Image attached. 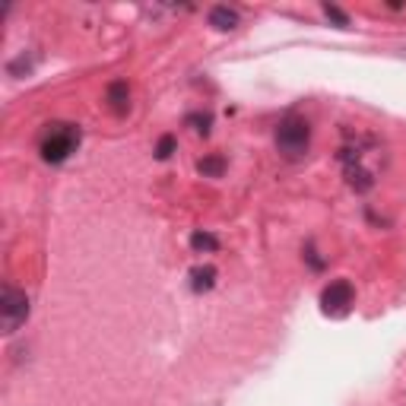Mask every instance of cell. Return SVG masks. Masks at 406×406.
I'll return each instance as SVG.
<instances>
[{
    "label": "cell",
    "mask_w": 406,
    "mask_h": 406,
    "mask_svg": "<svg viewBox=\"0 0 406 406\" xmlns=\"http://www.w3.org/2000/svg\"><path fill=\"white\" fill-rule=\"evenodd\" d=\"M29 317V295L23 289H13V286H3L0 292V330L13 337Z\"/></svg>",
    "instance_id": "1"
},
{
    "label": "cell",
    "mask_w": 406,
    "mask_h": 406,
    "mask_svg": "<svg viewBox=\"0 0 406 406\" xmlns=\"http://www.w3.org/2000/svg\"><path fill=\"white\" fill-rule=\"evenodd\" d=\"M276 146H280L282 156H302L308 150V124L302 117H286L280 127H276Z\"/></svg>",
    "instance_id": "2"
},
{
    "label": "cell",
    "mask_w": 406,
    "mask_h": 406,
    "mask_svg": "<svg viewBox=\"0 0 406 406\" xmlns=\"http://www.w3.org/2000/svg\"><path fill=\"white\" fill-rule=\"evenodd\" d=\"M76 140H80V131H74V127H54L51 137L42 143V156L48 159V162H64V159L74 153Z\"/></svg>",
    "instance_id": "3"
},
{
    "label": "cell",
    "mask_w": 406,
    "mask_h": 406,
    "mask_svg": "<svg viewBox=\"0 0 406 406\" xmlns=\"http://www.w3.org/2000/svg\"><path fill=\"white\" fill-rule=\"evenodd\" d=\"M321 305H324V311L327 315H343L349 305H352V286L349 282H330L327 289H324V295H321Z\"/></svg>",
    "instance_id": "4"
},
{
    "label": "cell",
    "mask_w": 406,
    "mask_h": 406,
    "mask_svg": "<svg viewBox=\"0 0 406 406\" xmlns=\"http://www.w3.org/2000/svg\"><path fill=\"white\" fill-rule=\"evenodd\" d=\"M108 102H111L115 115H127V108H131V89H127L124 80H115V83L108 86Z\"/></svg>",
    "instance_id": "5"
},
{
    "label": "cell",
    "mask_w": 406,
    "mask_h": 406,
    "mask_svg": "<svg viewBox=\"0 0 406 406\" xmlns=\"http://www.w3.org/2000/svg\"><path fill=\"white\" fill-rule=\"evenodd\" d=\"M210 25L219 29V32H229V29L238 25V13H235L232 7H213L210 10Z\"/></svg>",
    "instance_id": "6"
},
{
    "label": "cell",
    "mask_w": 406,
    "mask_h": 406,
    "mask_svg": "<svg viewBox=\"0 0 406 406\" xmlns=\"http://www.w3.org/2000/svg\"><path fill=\"white\" fill-rule=\"evenodd\" d=\"M197 172L203 174V178H219V174L225 172V159L223 156H207L197 162Z\"/></svg>",
    "instance_id": "7"
},
{
    "label": "cell",
    "mask_w": 406,
    "mask_h": 406,
    "mask_svg": "<svg viewBox=\"0 0 406 406\" xmlns=\"http://www.w3.org/2000/svg\"><path fill=\"white\" fill-rule=\"evenodd\" d=\"M213 280H216V270H213V267H197V270L191 273L194 292H207L210 286H213Z\"/></svg>",
    "instance_id": "8"
},
{
    "label": "cell",
    "mask_w": 406,
    "mask_h": 406,
    "mask_svg": "<svg viewBox=\"0 0 406 406\" xmlns=\"http://www.w3.org/2000/svg\"><path fill=\"white\" fill-rule=\"evenodd\" d=\"M216 245H219V241H216L210 232L191 235V248H194V251H216Z\"/></svg>",
    "instance_id": "9"
},
{
    "label": "cell",
    "mask_w": 406,
    "mask_h": 406,
    "mask_svg": "<svg viewBox=\"0 0 406 406\" xmlns=\"http://www.w3.org/2000/svg\"><path fill=\"white\" fill-rule=\"evenodd\" d=\"M172 150H174V137H162L159 146H156V156L159 159H168V156H172Z\"/></svg>",
    "instance_id": "10"
},
{
    "label": "cell",
    "mask_w": 406,
    "mask_h": 406,
    "mask_svg": "<svg viewBox=\"0 0 406 406\" xmlns=\"http://www.w3.org/2000/svg\"><path fill=\"white\" fill-rule=\"evenodd\" d=\"M324 13H327V19H337V23H340V29H346V25H349L346 13H340V10L330 7V3H324Z\"/></svg>",
    "instance_id": "11"
}]
</instances>
